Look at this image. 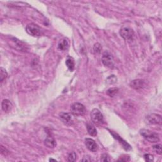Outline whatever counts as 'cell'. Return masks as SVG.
I'll list each match as a JSON object with an SVG mask.
<instances>
[{
  "mask_svg": "<svg viewBox=\"0 0 162 162\" xmlns=\"http://www.w3.org/2000/svg\"><path fill=\"white\" fill-rule=\"evenodd\" d=\"M49 161H56V160H54V159H52V158H51V159H49Z\"/></svg>",
  "mask_w": 162,
  "mask_h": 162,
  "instance_id": "cell-29",
  "label": "cell"
},
{
  "mask_svg": "<svg viewBox=\"0 0 162 162\" xmlns=\"http://www.w3.org/2000/svg\"><path fill=\"white\" fill-rule=\"evenodd\" d=\"M85 145L87 148L92 152H96L98 149V145L94 140L90 138H86L85 139Z\"/></svg>",
  "mask_w": 162,
  "mask_h": 162,
  "instance_id": "cell-9",
  "label": "cell"
},
{
  "mask_svg": "<svg viewBox=\"0 0 162 162\" xmlns=\"http://www.w3.org/2000/svg\"><path fill=\"white\" fill-rule=\"evenodd\" d=\"M111 132V134L113 135V136L114 137V138H115L116 139H117L118 141H119V143L121 144V145L122 146V147H124V149L126 151H129V150H131L132 149V147L131 146V145H129V143H127V142H126L125 141H124V140L121 138L120 137L118 136L117 134H115V133L113 132L112 131H110Z\"/></svg>",
  "mask_w": 162,
  "mask_h": 162,
  "instance_id": "cell-11",
  "label": "cell"
},
{
  "mask_svg": "<svg viewBox=\"0 0 162 162\" xmlns=\"http://www.w3.org/2000/svg\"><path fill=\"white\" fill-rule=\"evenodd\" d=\"M12 42H13V45H15L16 46L15 48V49L19 50V51H25V50H26V45H25L22 42H21L20 41L18 40V39H15V38H13Z\"/></svg>",
  "mask_w": 162,
  "mask_h": 162,
  "instance_id": "cell-13",
  "label": "cell"
},
{
  "mask_svg": "<svg viewBox=\"0 0 162 162\" xmlns=\"http://www.w3.org/2000/svg\"><path fill=\"white\" fill-rule=\"evenodd\" d=\"M26 30L28 34H29L34 37L40 36L42 34L41 29L39 27L38 25L35 24H28L26 27Z\"/></svg>",
  "mask_w": 162,
  "mask_h": 162,
  "instance_id": "cell-5",
  "label": "cell"
},
{
  "mask_svg": "<svg viewBox=\"0 0 162 162\" xmlns=\"http://www.w3.org/2000/svg\"><path fill=\"white\" fill-rule=\"evenodd\" d=\"M101 161H110V159L109 156L107 154H103L101 156Z\"/></svg>",
  "mask_w": 162,
  "mask_h": 162,
  "instance_id": "cell-25",
  "label": "cell"
},
{
  "mask_svg": "<svg viewBox=\"0 0 162 162\" xmlns=\"http://www.w3.org/2000/svg\"><path fill=\"white\" fill-rule=\"evenodd\" d=\"M71 112L75 116L83 115L86 112L84 106L80 103H75L71 106Z\"/></svg>",
  "mask_w": 162,
  "mask_h": 162,
  "instance_id": "cell-7",
  "label": "cell"
},
{
  "mask_svg": "<svg viewBox=\"0 0 162 162\" xmlns=\"http://www.w3.org/2000/svg\"><path fill=\"white\" fill-rule=\"evenodd\" d=\"M68 46H69V44H68L67 39H63L59 42L58 45V49L60 51H65L68 49Z\"/></svg>",
  "mask_w": 162,
  "mask_h": 162,
  "instance_id": "cell-15",
  "label": "cell"
},
{
  "mask_svg": "<svg viewBox=\"0 0 162 162\" xmlns=\"http://www.w3.org/2000/svg\"><path fill=\"white\" fill-rule=\"evenodd\" d=\"M102 61L103 64L105 65L106 67L108 68H113L115 62L113 56L111 55L109 52L105 51L103 53L102 58Z\"/></svg>",
  "mask_w": 162,
  "mask_h": 162,
  "instance_id": "cell-6",
  "label": "cell"
},
{
  "mask_svg": "<svg viewBox=\"0 0 162 162\" xmlns=\"http://www.w3.org/2000/svg\"><path fill=\"white\" fill-rule=\"evenodd\" d=\"M140 134L143 138L150 143H157L160 141L159 136L156 133L151 131L147 129H143L140 130Z\"/></svg>",
  "mask_w": 162,
  "mask_h": 162,
  "instance_id": "cell-1",
  "label": "cell"
},
{
  "mask_svg": "<svg viewBox=\"0 0 162 162\" xmlns=\"http://www.w3.org/2000/svg\"><path fill=\"white\" fill-rule=\"evenodd\" d=\"M102 46H101V44H99V43H96V44H95L94 46V48H93L95 52L96 53H99L101 51H102Z\"/></svg>",
  "mask_w": 162,
  "mask_h": 162,
  "instance_id": "cell-24",
  "label": "cell"
},
{
  "mask_svg": "<svg viewBox=\"0 0 162 162\" xmlns=\"http://www.w3.org/2000/svg\"><path fill=\"white\" fill-rule=\"evenodd\" d=\"M130 160V158L129 156H125V157H120V159H118V161H127Z\"/></svg>",
  "mask_w": 162,
  "mask_h": 162,
  "instance_id": "cell-27",
  "label": "cell"
},
{
  "mask_svg": "<svg viewBox=\"0 0 162 162\" xmlns=\"http://www.w3.org/2000/svg\"><path fill=\"white\" fill-rule=\"evenodd\" d=\"M130 86L136 90H139L145 87V82L142 79H136L130 83Z\"/></svg>",
  "mask_w": 162,
  "mask_h": 162,
  "instance_id": "cell-10",
  "label": "cell"
},
{
  "mask_svg": "<svg viewBox=\"0 0 162 162\" xmlns=\"http://www.w3.org/2000/svg\"><path fill=\"white\" fill-rule=\"evenodd\" d=\"M77 160V154L75 152H72L68 156V161H75Z\"/></svg>",
  "mask_w": 162,
  "mask_h": 162,
  "instance_id": "cell-20",
  "label": "cell"
},
{
  "mask_svg": "<svg viewBox=\"0 0 162 162\" xmlns=\"http://www.w3.org/2000/svg\"><path fill=\"white\" fill-rule=\"evenodd\" d=\"M117 79L116 78V77L115 76V75H111L110 77H109L107 79L106 82L110 84H112L115 83V82H117Z\"/></svg>",
  "mask_w": 162,
  "mask_h": 162,
  "instance_id": "cell-21",
  "label": "cell"
},
{
  "mask_svg": "<svg viewBox=\"0 0 162 162\" xmlns=\"http://www.w3.org/2000/svg\"><path fill=\"white\" fill-rule=\"evenodd\" d=\"M153 148L154 152L156 153L161 154V145H156L153 146Z\"/></svg>",
  "mask_w": 162,
  "mask_h": 162,
  "instance_id": "cell-23",
  "label": "cell"
},
{
  "mask_svg": "<svg viewBox=\"0 0 162 162\" xmlns=\"http://www.w3.org/2000/svg\"><path fill=\"white\" fill-rule=\"evenodd\" d=\"M92 160V159L91 158V157H88V156H84L83 158V159L82 160V161H91Z\"/></svg>",
  "mask_w": 162,
  "mask_h": 162,
  "instance_id": "cell-28",
  "label": "cell"
},
{
  "mask_svg": "<svg viewBox=\"0 0 162 162\" xmlns=\"http://www.w3.org/2000/svg\"><path fill=\"white\" fill-rule=\"evenodd\" d=\"M59 117L60 120H62L64 124L67 125L73 124V118L70 113L62 112L59 114Z\"/></svg>",
  "mask_w": 162,
  "mask_h": 162,
  "instance_id": "cell-8",
  "label": "cell"
},
{
  "mask_svg": "<svg viewBox=\"0 0 162 162\" xmlns=\"http://www.w3.org/2000/svg\"><path fill=\"white\" fill-rule=\"evenodd\" d=\"M144 158L146 161H149V162H152L154 161V157L152 155V154H145L144 155Z\"/></svg>",
  "mask_w": 162,
  "mask_h": 162,
  "instance_id": "cell-22",
  "label": "cell"
},
{
  "mask_svg": "<svg viewBox=\"0 0 162 162\" xmlns=\"http://www.w3.org/2000/svg\"><path fill=\"white\" fill-rule=\"evenodd\" d=\"M1 153L3 154V155L7 156L9 154V152L4 146L1 145Z\"/></svg>",
  "mask_w": 162,
  "mask_h": 162,
  "instance_id": "cell-26",
  "label": "cell"
},
{
  "mask_svg": "<svg viewBox=\"0 0 162 162\" xmlns=\"http://www.w3.org/2000/svg\"><path fill=\"white\" fill-rule=\"evenodd\" d=\"M66 65L70 71L72 72L75 68V62L74 60L72 57H68L65 62Z\"/></svg>",
  "mask_w": 162,
  "mask_h": 162,
  "instance_id": "cell-17",
  "label": "cell"
},
{
  "mask_svg": "<svg viewBox=\"0 0 162 162\" xmlns=\"http://www.w3.org/2000/svg\"><path fill=\"white\" fill-rule=\"evenodd\" d=\"M118 92V89L117 88H111L109 89H108L106 91V94L110 97H114L117 94Z\"/></svg>",
  "mask_w": 162,
  "mask_h": 162,
  "instance_id": "cell-19",
  "label": "cell"
},
{
  "mask_svg": "<svg viewBox=\"0 0 162 162\" xmlns=\"http://www.w3.org/2000/svg\"><path fill=\"white\" fill-rule=\"evenodd\" d=\"M8 77V73L4 68L1 67L0 68V81L3 82Z\"/></svg>",
  "mask_w": 162,
  "mask_h": 162,
  "instance_id": "cell-18",
  "label": "cell"
},
{
  "mask_svg": "<svg viewBox=\"0 0 162 162\" xmlns=\"http://www.w3.org/2000/svg\"><path fill=\"white\" fill-rule=\"evenodd\" d=\"M44 145L49 148H53L56 146V141L51 136H48L46 138L44 141Z\"/></svg>",
  "mask_w": 162,
  "mask_h": 162,
  "instance_id": "cell-14",
  "label": "cell"
},
{
  "mask_svg": "<svg viewBox=\"0 0 162 162\" xmlns=\"http://www.w3.org/2000/svg\"><path fill=\"white\" fill-rule=\"evenodd\" d=\"M87 130L88 134L92 137H96L98 134V132H97L96 127L91 124H87Z\"/></svg>",
  "mask_w": 162,
  "mask_h": 162,
  "instance_id": "cell-16",
  "label": "cell"
},
{
  "mask_svg": "<svg viewBox=\"0 0 162 162\" xmlns=\"http://www.w3.org/2000/svg\"><path fill=\"white\" fill-rule=\"evenodd\" d=\"M92 122L96 125H103L104 124V117L103 114L98 109H93L91 113Z\"/></svg>",
  "mask_w": 162,
  "mask_h": 162,
  "instance_id": "cell-4",
  "label": "cell"
},
{
  "mask_svg": "<svg viewBox=\"0 0 162 162\" xmlns=\"http://www.w3.org/2000/svg\"><path fill=\"white\" fill-rule=\"evenodd\" d=\"M12 103L8 99H4L1 103V108L3 111L5 113H8L12 109Z\"/></svg>",
  "mask_w": 162,
  "mask_h": 162,
  "instance_id": "cell-12",
  "label": "cell"
},
{
  "mask_svg": "<svg viewBox=\"0 0 162 162\" xmlns=\"http://www.w3.org/2000/svg\"><path fill=\"white\" fill-rule=\"evenodd\" d=\"M146 124L153 125H161L162 123L161 116L156 113H152L146 117L145 120Z\"/></svg>",
  "mask_w": 162,
  "mask_h": 162,
  "instance_id": "cell-2",
  "label": "cell"
},
{
  "mask_svg": "<svg viewBox=\"0 0 162 162\" xmlns=\"http://www.w3.org/2000/svg\"><path fill=\"white\" fill-rule=\"evenodd\" d=\"M120 35L125 41H132L134 38V32L131 28L124 26L120 31Z\"/></svg>",
  "mask_w": 162,
  "mask_h": 162,
  "instance_id": "cell-3",
  "label": "cell"
}]
</instances>
